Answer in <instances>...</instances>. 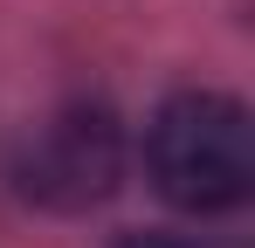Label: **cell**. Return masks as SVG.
<instances>
[{
    "mask_svg": "<svg viewBox=\"0 0 255 248\" xmlns=\"http://www.w3.org/2000/svg\"><path fill=\"white\" fill-rule=\"evenodd\" d=\"M152 186L186 214H221L255 193V124L221 90H179L145 124Z\"/></svg>",
    "mask_w": 255,
    "mask_h": 248,
    "instance_id": "1",
    "label": "cell"
},
{
    "mask_svg": "<svg viewBox=\"0 0 255 248\" xmlns=\"http://www.w3.org/2000/svg\"><path fill=\"white\" fill-rule=\"evenodd\" d=\"M125 179V131L104 104H69L35 131L28 159H21V193L28 200L55 207V214H76L97 207L111 186Z\"/></svg>",
    "mask_w": 255,
    "mask_h": 248,
    "instance_id": "2",
    "label": "cell"
},
{
    "mask_svg": "<svg viewBox=\"0 0 255 248\" xmlns=\"http://www.w3.org/2000/svg\"><path fill=\"white\" fill-rule=\"evenodd\" d=\"M125 248H186V242H166V235H145V242H125Z\"/></svg>",
    "mask_w": 255,
    "mask_h": 248,
    "instance_id": "3",
    "label": "cell"
}]
</instances>
